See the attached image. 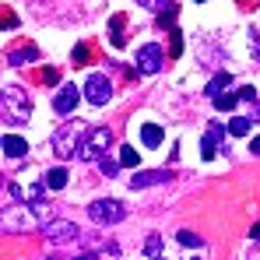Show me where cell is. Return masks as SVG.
<instances>
[{"instance_id":"1","label":"cell","mask_w":260,"mask_h":260,"mask_svg":"<svg viewBox=\"0 0 260 260\" xmlns=\"http://www.w3.org/2000/svg\"><path fill=\"white\" fill-rule=\"evenodd\" d=\"M0 113L7 116V120H14V123H25L28 116H32V102H28V91L18 85L4 88L0 91Z\"/></svg>"},{"instance_id":"2","label":"cell","mask_w":260,"mask_h":260,"mask_svg":"<svg viewBox=\"0 0 260 260\" xmlns=\"http://www.w3.org/2000/svg\"><path fill=\"white\" fill-rule=\"evenodd\" d=\"M109 144H113V130H106V127H88L85 141L78 144V155H74V158H81V162H95V158H106Z\"/></svg>"},{"instance_id":"3","label":"cell","mask_w":260,"mask_h":260,"mask_svg":"<svg viewBox=\"0 0 260 260\" xmlns=\"http://www.w3.org/2000/svg\"><path fill=\"white\" fill-rule=\"evenodd\" d=\"M85 134H88V127L78 123V120L63 123V127L53 134V151H56L60 158H74V155H78V144L85 141Z\"/></svg>"},{"instance_id":"4","label":"cell","mask_w":260,"mask_h":260,"mask_svg":"<svg viewBox=\"0 0 260 260\" xmlns=\"http://www.w3.org/2000/svg\"><path fill=\"white\" fill-rule=\"evenodd\" d=\"M36 225H39V218L28 204H11L0 211V232H32Z\"/></svg>"},{"instance_id":"5","label":"cell","mask_w":260,"mask_h":260,"mask_svg":"<svg viewBox=\"0 0 260 260\" xmlns=\"http://www.w3.org/2000/svg\"><path fill=\"white\" fill-rule=\"evenodd\" d=\"M88 218L95 221V225H116V221H123L127 218V204L123 201H91L88 204Z\"/></svg>"},{"instance_id":"6","label":"cell","mask_w":260,"mask_h":260,"mask_svg":"<svg viewBox=\"0 0 260 260\" xmlns=\"http://www.w3.org/2000/svg\"><path fill=\"white\" fill-rule=\"evenodd\" d=\"M43 236H46V243L63 246V243H74L78 239V225L67 221V218H49V221H43Z\"/></svg>"},{"instance_id":"7","label":"cell","mask_w":260,"mask_h":260,"mask_svg":"<svg viewBox=\"0 0 260 260\" xmlns=\"http://www.w3.org/2000/svg\"><path fill=\"white\" fill-rule=\"evenodd\" d=\"M109 99H113V81H109L106 74H88L85 102H91V106H106Z\"/></svg>"},{"instance_id":"8","label":"cell","mask_w":260,"mask_h":260,"mask_svg":"<svg viewBox=\"0 0 260 260\" xmlns=\"http://www.w3.org/2000/svg\"><path fill=\"white\" fill-rule=\"evenodd\" d=\"M137 71L141 74H158L162 71V46L158 43H144L137 49Z\"/></svg>"},{"instance_id":"9","label":"cell","mask_w":260,"mask_h":260,"mask_svg":"<svg viewBox=\"0 0 260 260\" xmlns=\"http://www.w3.org/2000/svg\"><path fill=\"white\" fill-rule=\"evenodd\" d=\"M78 99H81L78 85H63V88H60V95H56V102H53V109H56L60 116H71L74 106H78Z\"/></svg>"},{"instance_id":"10","label":"cell","mask_w":260,"mask_h":260,"mask_svg":"<svg viewBox=\"0 0 260 260\" xmlns=\"http://www.w3.org/2000/svg\"><path fill=\"white\" fill-rule=\"evenodd\" d=\"M225 137V130L218 127V123H211L208 127V134L201 137V151H204V158H215V151H218V141Z\"/></svg>"},{"instance_id":"11","label":"cell","mask_w":260,"mask_h":260,"mask_svg":"<svg viewBox=\"0 0 260 260\" xmlns=\"http://www.w3.org/2000/svg\"><path fill=\"white\" fill-rule=\"evenodd\" d=\"M0 148H4V155H7V158H21V155L28 151V141H25V137H18V134H7V137L0 141Z\"/></svg>"},{"instance_id":"12","label":"cell","mask_w":260,"mask_h":260,"mask_svg":"<svg viewBox=\"0 0 260 260\" xmlns=\"http://www.w3.org/2000/svg\"><path fill=\"white\" fill-rule=\"evenodd\" d=\"M158 183H169V169H155V173H137L134 176V190H141V186H158Z\"/></svg>"},{"instance_id":"13","label":"cell","mask_w":260,"mask_h":260,"mask_svg":"<svg viewBox=\"0 0 260 260\" xmlns=\"http://www.w3.org/2000/svg\"><path fill=\"white\" fill-rule=\"evenodd\" d=\"M7 60L18 67V63H25V60H39V46H32V43H18V49H11L7 53Z\"/></svg>"},{"instance_id":"14","label":"cell","mask_w":260,"mask_h":260,"mask_svg":"<svg viewBox=\"0 0 260 260\" xmlns=\"http://www.w3.org/2000/svg\"><path fill=\"white\" fill-rule=\"evenodd\" d=\"M141 144H144V148H158V144H162V127H158V123H144V127H141Z\"/></svg>"},{"instance_id":"15","label":"cell","mask_w":260,"mask_h":260,"mask_svg":"<svg viewBox=\"0 0 260 260\" xmlns=\"http://www.w3.org/2000/svg\"><path fill=\"white\" fill-rule=\"evenodd\" d=\"M67 179H71L67 169H63V166H56V169H49V173H46V190H63V186H67Z\"/></svg>"},{"instance_id":"16","label":"cell","mask_w":260,"mask_h":260,"mask_svg":"<svg viewBox=\"0 0 260 260\" xmlns=\"http://www.w3.org/2000/svg\"><path fill=\"white\" fill-rule=\"evenodd\" d=\"M123 28H127V21H123V14H116V18L109 21V36H113V49H120V46H123Z\"/></svg>"},{"instance_id":"17","label":"cell","mask_w":260,"mask_h":260,"mask_svg":"<svg viewBox=\"0 0 260 260\" xmlns=\"http://www.w3.org/2000/svg\"><path fill=\"white\" fill-rule=\"evenodd\" d=\"M229 85H232V74H225V71H221V74H215V78H211V85H208V95L215 99V95H221V91H225Z\"/></svg>"},{"instance_id":"18","label":"cell","mask_w":260,"mask_h":260,"mask_svg":"<svg viewBox=\"0 0 260 260\" xmlns=\"http://www.w3.org/2000/svg\"><path fill=\"white\" fill-rule=\"evenodd\" d=\"M14 197H25V201H39L43 197V186H7Z\"/></svg>"},{"instance_id":"19","label":"cell","mask_w":260,"mask_h":260,"mask_svg":"<svg viewBox=\"0 0 260 260\" xmlns=\"http://www.w3.org/2000/svg\"><path fill=\"white\" fill-rule=\"evenodd\" d=\"M236 102H239V95H232V91H221V95H215V109H221V113L236 109Z\"/></svg>"},{"instance_id":"20","label":"cell","mask_w":260,"mask_h":260,"mask_svg":"<svg viewBox=\"0 0 260 260\" xmlns=\"http://www.w3.org/2000/svg\"><path fill=\"white\" fill-rule=\"evenodd\" d=\"M229 134H236V137H243V134H250V120H246V116H236V120L229 123Z\"/></svg>"},{"instance_id":"21","label":"cell","mask_w":260,"mask_h":260,"mask_svg":"<svg viewBox=\"0 0 260 260\" xmlns=\"http://www.w3.org/2000/svg\"><path fill=\"white\" fill-rule=\"evenodd\" d=\"M141 158H137V148H130V144H123L120 148V166H137Z\"/></svg>"},{"instance_id":"22","label":"cell","mask_w":260,"mask_h":260,"mask_svg":"<svg viewBox=\"0 0 260 260\" xmlns=\"http://www.w3.org/2000/svg\"><path fill=\"white\" fill-rule=\"evenodd\" d=\"M176 239H179V246H186V250H197V246H201V236H193V232H179Z\"/></svg>"},{"instance_id":"23","label":"cell","mask_w":260,"mask_h":260,"mask_svg":"<svg viewBox=\"0 0 260 260\" xmlns=\"http://www.w3.org/2000/svg\"><path fill=\"white\" fill-rule=\"evenodd\" d=\"M144 253H148V257H158V253H162V239H158V236H148V246H144Z\"/></svg>"},{"instance_id":"24","label":"cell","mask_w":260,"mask_h":260,"mask_svg":"<svg viewBox=\"0 0 260 260\" xmlns=\"http://www.w3.org/2000/svg\"><path fill=\"white\" fill-rule=\"evenodd\" d=\"M99 169H102V176H113V179H116V176H120V162H109V158H106V162H99Z\"/></svg>"},{"instance_id":"25","label":"cell","mask_w":260,"mask_h":260,"mask_svg":"<svg viewBox=\"0 0 260 260\" xmlns=\"http://www.w3.org/2000/svg\"><path fill=\"white\" fill-rule=\"evenodd\" d=\"M236 95H239V99H243V102H257V88H253V85L239 88V91H236Z\"/></svg>"},{"instance_id":"26","label":"cell","mask_w":260,"mask_h":260,"mask_svg":"<svg viewBox=\"0 0 260 260\" xmlns=\"http://www.w3.org/2000/svg\"><path fill=\"white\" fill-rule=\"evenodd\" d=\"M0 28H18V18H14L11 11H4V14H0Z\"/></svg>"},{"instance_id":"27","label":"cell","mask_w":260,"mask_h":260,"mask_svg":"<svg viewBox=\"0 0 260 260\" xmlns=\"http://www.w3.org/2000/svg\"><path fill=\"white\" fill-rule=\"evenodd\" d=\"M141 7H148V11H166V4L169 0H137Z\"/></svg>"},{"instance_id":"28","label":"cell","mask_w":260,"mask_h":260,"mask_svg":"<svg viewBox=\"0 0 260 260\" xmlns=\"http://www.w3.org/2000/svg\"><path fill=\"white\" fill-rule=\"evenodd\" d=\"M43 81H46V85H53V81H56V71H53V67H46V71H43Z\"/></svg>"},{"instance_id":"29","label":"cell","mask_w":260,"mask_h":260,"mask_svg":"<svg viewBox=\"0 0 260 260\" xmlns=\"http://www.w3.org/2000/svg\"><path fill=\"white\" fill-rule=\"evenodd\" d=\"M74 60H78V63H81V60H88V49H85V46H78V49H74Z\"/></svg>"},{"instance_id":"30","label":"cell","mask_w":260,"mask_h":260,"mask_svg":"<svg viewBox=\"0 0 260 260\" xmlns=\"http://www.w3.org/2000/svg\"><path fill=\"white\" fill-rule=\"evenodd\" d=\"M253 151H257V155H260V137H253Z\"/></svg>"},{"instance_id":"31","label":"cell","mask_w":260,"mask_h":260,"mask_svg":"<svg viewBox=\"0 0 260 260\" xmlns=\"http://www.w3.org/2000/svg\"><path fill=\"white\" fill-rule=\"evenodd\" d=\"M78 260H95V257H91V253H88V257H78Z\"/></svg>"},{"instance_id":"32","label":"cell","mask_w":260,"mask_h":260,"mask_svg":"<svg viewBox=\"0 0 260 260\" xmlns=\"http://www.w3.org/2000/svg\"><path fill=\"white\" fill-rule=\"evenodd\" d=\"M0 190H7V186H4V179H0Z\"/></svg>"},{"instance_id":"33","label":"cell","mask_w":260,"mask_h":260,"mask_svg":"<svg viewBox=\"0 0 260 260\" xmlns=\"http://www.w3.org/2000/svg\"><path fill=\"white\" fill-rule=\"evenodd\" d=\"M257 120H260V109H257Z\"/></svg>"}]
</instances>
